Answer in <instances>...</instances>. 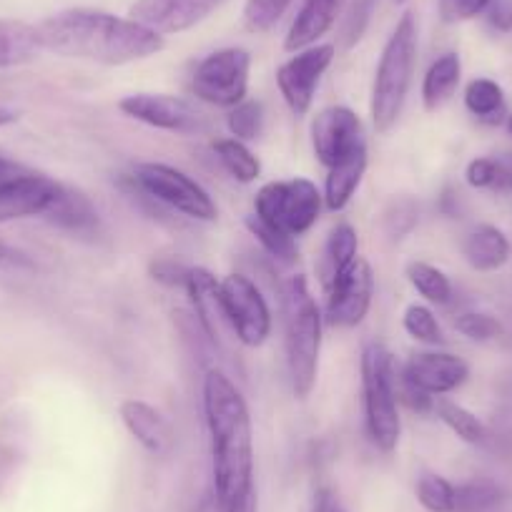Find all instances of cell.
<instances>
[{"label": "cell", "mask_w": 512, "mask_h": 512, "mask_svg": "<svg viewBox=\"0 0 512 512\" xmlns=\"http://www.w3.org/2000/svg\"><path fill=\"white\" fill-rule=\"evenodd\" d=\"M36 31L43 51L103 66L146 61L166 46L164 36L144 23L93 8H68L53 13L38 23Z\"/></svg>", "instance_id": "cell-1"}, {"label": "cell", "mask_w": 512, "mask_h": 512, "mask_svg": "<svg viewBox=\"0 0 512 512\" xmlns=\"http://www.w3.org/2000/svg\"><path fill=\"white\" fill-rule=\"evenodd\" d=\"M211 440V472L221 512L254 490V430L246 400L221 369H209L201 384Z\"/></svg>", "instance_id": "cell-2"}, {"label": "cell", "mask_w": 512, "mask_h": 512, "mask_svg": "<svg viewBox=\"0 0 512 512\" xmlns=\"http://www.w3.org/2000/svg\"><path fill=\"white\" fill-rule=\"evenodd\" d=\"M282 309L289 382H292L294 397L307 400L312 395L314 384H317L324 317L302 274H297V277L284 284Z\"/></svg>", "instance_id": "cell-3"}, {"label": "cell", "mask_w": 512, "mask_h": 512, "mask_svg": "<svg viewBox=\"0 0 512 512\" xmlns=\"http://www.w3.org/2000/svg\"><path fill=\"white\" fill-rule=\"evenodd\" d=\"M417 56H420V28L415 13L407 11L392 31L390 41L384 43L374 71L369 113L379 134H387L400 121L410 96L412 78H415Z\"/></svg>", "instance_id": "cell-4"}, {"label": "cell", "mask_w": 512, "mask_h": 512, "mask_svg": "<svg viewBox=\"0 0 512 512\" xmlns=\"http://www.w3.org/2000/svg\"><path fill=\"white\" fill-rule=\"evenodd\" d=\"M362 400L364 425L379 452H395L402 437L400 400H397V369L387 347L369 342L362 349Z\"/></svg>", "instance_id": "cell-5"}, {"label": "cell", "mask_w": 512, "mask_h": 512, "mask_svg": "<svg viewBox=\"0 0 512 512\" xmlns=\"http://www.w3.org/2000/svg\"><path fill=\"white\" fill-rule=\"evenodd\" d=\"M324 194L309 179L269 181L254 196V214L267 224L287 231L289 236H302L317 224Z\"/></svg>", "instance_id": "cell-6"}, {"label": "cell", "mask_w": 512, "mask_h": 512, "mask_svg": "<svg viewBox=\"0 0 512 512\" xmlns=\"http://www.w3.org/2000/svg\"><path fill=\"white\" fill-rule=\"evenodd\" d=\"M131 179L151 199L161 201V204L189 216V219L216 221V216H219V209H216L209 191L176 166L146 161V164H136Z\"/></svg>", "instance_id": "cell-7"}, {"label": "cell", "mask_w": 512, "mask_h": 512, "mask_svg": "<svg viewBox=\"0 0 512 512\" xmlns=\"http://www.w3.org/2000/svg\"><path fill=\"white\" fill-rule=\"evenodd\" d=\"M251 56L244 48H221L196 63L191 91L216 108H234L249 93Z\"/></svg>", "instance_id": "cell-8"}, {"label": "cell", "mask_w": 512, "mask_h": 512, "mask_svg": "<svg viewBox=\"0 0 512 512\" xmlns=\"http://www.w3.org/2000/svg\"><path fill=\"white\" fill-rule=\"evenodd\" d=\"M219 284L236 342L251 349L262 347L274 327L272 309H269L262 289L244 274H226Z\"/></svg>", "instance_id": "cell-9"}, {"label": "cell", "mask_w": 512, "mask_h": 512, "mask_svg": "<svg viewBox=\"0 0 512 512\" xmlns=\"http://www.w3.org/2000/svg\"><path fill=\"white\" fill-rule=\"evenodd\" d=\"M118 111L151 128L169 131V134L196 136L209 128L206 116L194 103L179 96H169V93H131L118 101Z\"/></svg>", "instance_id": "cell-10"}, {"label": "cell", "mask_w": 512, "mask_h": 512, "mask_svg": "<svg viewBox=\"0 0 512 512\" xmlns=\"http://www.w3.org/2000/svg\"><path fill=\"white\" fill-rule=\"evenodd\" d=\"M337 48L332 43H314L294 53L277 71V86L294 116H307L322 76L332 66Z\"/></svg>", "instance_id": "cell-11"}, {"label": "cell", "mask_w": 512, "mask_h": 512, "mask_svg": "<svg viewBox=\"0 0 512 512\" xmlns=\"http://www.w3.org/2000/svg\"><path fill=\"white\" fill-rule=\"evenodd\" d=\"M312 149L324 169H332L349 154L367 146L362 118L347 106H329L314 116L312 121Z\"/></svg>", "instance_id": "cell-12"}, {"label": "cell", "mask_w": 512, "mask_h": 512, "mask_svg": "<svg viewBox=\"0 0 512 512\" xmlns=\"http://www.w3.org/2000/svg\"><path fill=\"white\" fill-rule=\"evenodd\" d=\"M327 307H324V319L332 327L352 329L364 322L369 314L374 297V274L364 259H357L337 282L329 284L327 289Z\"/></svg>", "instance_id": "cell-13"}, {"label": "cell", "mask_w": 512, "mask_h": 512, "mask_svg": "<svg viewBox=\"0 0 512 512\" xmlns=\"http://www.w3.org/2000/svg\"><path fill=\"white\" fill-rule=\"evenodd\" d=\"M400 374L425 395L442 397L467 382L470 367L465 359L450 352H417L407 359Z\"/></svg>", "instance_id": "cell-14"}, {"label": "cell", "mask_w": 512, "mask_h": 512, "mask_svg": "<svg viewBox=\"0 0 512 512\" xmlns=\"http://www.w3.org/2000/svg\"><path fill=\"white\" fill-rule=\"evenodd\" d=\"M61 186V181L33 171L0 181V224L26 216H43L61 194Z\"/></svg>", "instance_id": "cell-15"}, {"label": "cell", "mask_w": 512, "mask_h": 512, "mask_svg": "<svg viewBox=\"0 0 512 512\" xmlns=\"http://www.w3.org/2000/svg\"><path fill=\"white\" fill-rule=\"evenodd\" d=\"M186 292H189L191 307H194V314L206 337L216 347H226V344L236 342L224 299H221V284L216 282L214 274L204 267H191L189 279H186Z\"/></svg>", "instance_id": "cell-16"}, {"label": "cell", "mask_w": 512, "mask_h": 512, "mask_svg": "<svg viewBox=\"0 0 512 512\" xmlns=\"http://www.w3.org/2000/svg\"><path fill=\"white\" fill-rule=\"evenodd\" d=\"M224 0H136L128 16L151 31L169 36L184 33L209 18Z\"/></svg>", "instance_id": "cell-17"}, {"label": "cell", "mask_w": 512, "mask_h": 512, "mask_svg": "<svg viewBox=\"0 0 512 512\" xmlns=\"http://www.w3.org/2000/svg\"><path fill=\"white\" fill-rule=\"evenodd\" d=\"M123 427L149 455L166 457L174 450V427L156 407L144 400H123L118 407Z\"/></svg>", "instance_id": "cell-18"}, {"label": "cell", "mask_w": 512, "mask_h": 512, "mask_svg": "<svg viewBox=\"0 0 512 512\" xmlns=\"http://www.w3.org/2000/svg\"><path fill=\"white\" fill-rule=\"evenodd\" d=\"M347 0H304L297 18L289 26L287 38H284V51L297 53L302 48L314 46L322 36L332 31L342 13Z\"/></svg>", "instance_id": "cell-19"}, {"label": "cell", "mask_w": 512, "mask_h": 512, "mask_svg": "<svg viewBox=\"0 0 512 512\" xmlns=\"http://www.w3.org/2000/svg\"><path fill=\"white\" fill-rule=\"evenodd\" d=\"M43 219L56 226V229L76 236H91L101 226V216H98V209L93 206V201L81 189H73V186L66 184L61 186V194L48 206Z\"/></svg>", "instance_id": "cell-20"}, {"label": "cell", "mask_w": 512, "mask_h": 512, "mask_svg": "<svg viewBox=\"0 0 512 512\" xmlns=\"http://www.w3.org/2000/svg\"><path fill=\"white\" fill-rule=\"evenodd\" d=\"M510 241L497 226L477 224L462 241V256L475 272H497L510 262Z\"/></svg>", "instance_id": "cell-21"}, {"label": "cell", "mask_w": 512, "mask_h": 512, "mask_svg": "<svg viewBox=\"0 0 512 512\" xmlns=\"http://www.w3.org/2000/svg\"><path fill=\"white\" fill-rule=\"evenodd\" d=\"M367 146L357 149L354 154H349L347 159H342L339 164H334L332 169H327V181H324V206L329 211H342L344 206L352 201V196L357 194L359 184H362L364 174H367Z\"/></svg>", "instance_id": "cell-22"}, {"label": "cell", "mask_w": 512, "mask_h": 512, "mask_svg": "<svg viewBox=\"0 0 512 512\" xmlns=\"http://www.w3.org/2000/svg\"><path fill=\"white\" fill-rule=\"evenodd\" d=\"M41 51L43 48L38 41L36 26L0 18V71L26 66Z\"/></svg>", "instance_id": "cell-23"}, {"label": "cell", "mask_w": 512, "mask_h": 512, "mask_svg": "<svg viewBox=\"0 0 512 512\" xmlns=\"http://www.w3.org/2000/svg\"><path fill=\"white\" fill-rule=\"evenodd\" d=\"M462 78V61L457 53H445L437 58L422 81V106L425 111H437L455 96Z\"/></svg>", "instance_id": "cell-24"}, {"label": "cell", "mask_w": 512, "mask_h": 512, "mask_svg": "<svg viewBox=\"0 0 512 512\" xmlns=\"http://www.w3.org/2000/svg\"><path fill=\"white\" fill-rule=\"evenodd\" d=\"M359 239L352 224H337L329 231V239L324 244L322 259V284L324 289L332 282H337L349 267L359 259Z\"/></svg>", "instance_id": "cell-25"}, {"label": "cell", "mask_w": 512, "mask_h": 512, "mask_svg": "<svg viewBox=\"0 0 512 512\" xmlns=\"http://www.w3.org/2000/svg\"><path fill=\"white\" fill-rule=\"evenodd\" d=\"M211 149H214L221 166H224L239 184H251V181H256L259 174H262V161L256 159L254 151H251L244 141L216 139L214 144H211Z\"/></svg>", "instance_id": "cell-26"}, {"label": "cell", "mask_w": 512, "mask_h": 512, "mask_svg": "<svg viewBox=\"0 0 512 512\" xmlns=\"http://www.w3.org/2000/svg\"><path fill=\"white\" fill-rule=\"evenodd\" d=\"M465 106L485 123H500L505 116V93L492 78H475L465 88Z\"/></svg>", "instance_id": "cell-27"}, {"label": "cell", "mask_w": 512, "mask_h": 512, "mask_svg": "<svg viewBox=\"0 0 512 512\" xmlns=\"http://www.w3.org/2000/svg\"><path fill=\"white\" fill-rule=\"evenodd\" d=\"M437 417L460 437L467 445H482L487 440V427L477 415H472L467 407L457 405V402L447 400V397H435V407H432Z\"/></svg>", "instance_id": "cell-28"}, {"label": "cell", "mask_w": 512, "mask_h": 512, "mask_svg": "<svg viewBox=\"0 0 512 512\" xmlns=\"http://www.w3.org/2000/svg\"><path fill=\"white\" fill-rule=\"evenodd\" d=\"M244 224H246V229L251 231V236H254V239L264 246V251H267L272 259H277V262H282V264L297 262L299 246H297V239H294V236H289L287 231L277 229V226L267 224V221H262L256 214L246 216Z\"/></svg>", "instance_id": "cell-29"}, {"label": "cell", "mask_w": 512, "mask_h": 512, "mask_svg": "<svg viewBox=\"0 0 512 512\" xmlns=\"http://www.w3.org/2000/svg\"><path fill=\"white\" fill-rule=\"evenodd\" d=\"M505 490L492 480H470L455 485V510L452 512H490L505 502Z\"/></svg>", "instance_id": "cell-30"}, {"label": "cell", "mask_w": 512, "mask_h": 512, "mask_svg": "<svg viewBox=\"0 0 512 512\" xmlns=\"http://www.w3.org/2000/svg\"><path fill=\"white\" fill-rule=\"evenodd\" d=\"M405 274L412 287L417 289V294H422L430 304L445 307V304L452 302V282L442 269L432 267L427 262H410Z\"/></svg>", "instance_id": "cell-31"}, {"label": "cell", "mask_w": 512, "mask_h": 512, "mask_svg": "<svg viewBox=\"0 0 512 512\" xmlns=\"http://www.w3.org/2000/svg\"><path fill=\"white\" fill-rule=\"evenodd\" d=\"M417 502L427 512H452L455 510V482L437 472H422L417 480Z\"/></svg>", "instance_id": "cell-32"}, {"label": "cell", "mask_w": 512, "mask_h": 512, "mask_svg": "<svg viewBox=\"0 0 512 512\" xmlns=\"http://www.w3.org/2000/svg\"><path fill=\"white\" fill-rule=\"evenodd\" d=\"M226 126H229L231 139L239 141H256L264 131V106L259 101H244L239 106L229 108V116H226Z\"/></svg>", "instance_id": "cell-33"}, {"label": "cell", "mask_w": 512, "mask_h": 512, "mask_svg": "<svg viewBox=\"0 0 512 512\" xmlns=\"http://www.w3.org/2000/svg\"><path fill=\"white\" fill-rule=\"evenodd\" d=\"M420 221V206H417L415 199L410 196H400V199H392L390 206L384 209L382 216V226L384 234L390 236V239L400 241L405 239L407 234H412V229Z\"/></svg>", "instance_id": "cell-34"}, {"label": "cell", "mask_w": 512, "mask_h": 512, "mask_svg": "<svg viewBox=\"0 0 512 512\" xmlns=\"http://www.w3.org/2000/svg\"><path fill=\"white\" fill-rule=\"evenodd\" d=\"M294 0H246L244 23L249 31L267 33L282 21Z\"/></svg>", "instance_id": "cell-35"}, {"label": "cell", "mask_w": 512, "mask_h": 512, "mask_svg": "<svg viewBox=\"0 0 512 512\" xmlns=\"http://www.w3.org/2000/svg\"><path fill=\"white\" fill-rule=\"evenodd\" d=\"M402 327L410 334L412 339L422 344H440L442 342V329L437 317L432 314V309H427L425 304H410L405 309V317H402Z\"/></svg>", "instance_id": "cell-36"}, {"label": "cell", "mask_w": 512, "mask_h": 512, "mask_svg": "<svg viewBox=\"0 0 512 512\" xmlns=\"http://www.w3.org/2000/svg\"><path fill=\"white\" fill-rule=\"evenodd\" d=\"M455 329L472 342H492L502 334L500 319L485 312H465L455 319Z\"/></svg>", "instance_id": "cell-37"}, {"label": "cell", "mask_w": 512, "mask_h": 512, "mask_svg": "<svg viewBox=\"0 0 512 512\" xmlns=\"http://www.w3.org/2000/svg\"><path fill=\"white\" fill-rule=\"evenodd\" d=\"M374 6L377 0H354L352 8H349L347 18H344L342 26V46L354 48L359 41H362L364 31H367L369 21H372Z\"/></svg>", "instance_id": "cell-38"}, {"label": "cell", "mask_w": 512, "mask_h": 512, "mask_svg": "<svg viewBox=\"0 0 512 512\" xmlns=\"http://www.w3.org/2000/svg\"><path fill=\"white\" fill-rule=\"evenodd\" d=\"M191 267L184 264L176 256H154L149 264V274L154 282L164 284V287H186Z\"/></svg>", "instance_id": "cell-39"}, {"label": "cell", "mask_w": 512, "mask_h": 512, "mask_svg": "<svg viewBox=\"0 0 512 512\" xmlns=\"http://www.w3.org/2000/svg\"><path fill=\"white\" fill-rule=\"evenodd\" d=\"M465 179L467 184L475 186V189H502V174H500V166H497V159H472L467 164L465 171Z\"/></svg>", "instance_id": "cell-40"}, {"label": "cell", "mask_w": 512, "mask_h": 512, "mask_svg": "<svg viewBox=\"0 0 512 512\" xmlns=\"http://www.w3.org/2000/svg\"><path fill=\"white\" fill-rule=\"evenodd\" d=\"M490 0H440V16L445 23L470 21L487 11Z\"/></svg>", "instance_id": "cell-41"}, {"label": "cell", "mask_w": 512, "mask_h": 512, "mask_svg": "<svg viewBox=\"0 0 512 512\" xmlns=\"http://www.w3.org/2000/svg\"><path fill=\"white\" fill-rule=\"evenodd\" d=\"M485 16H487V23H490L497 33H510L512 31V0H490Z\"/></svg>", "instance_id": "cell-42"}, {"label": "cell", "mask_w": 512, "mask_h": 512, "mask_svg": "<svg viewBox=\"0 0 512 512\" xmlns=\"http://www.w3.org/2000/svg\"><path fill=\"white\" fill-rule=\"evenodd\" d=\"M312 512H344V507L339 505L337 497H334L332 492L322 490L317 495V500H314V510Z\"/></svg>", "instance_id": "cell-43"}, {"label": "cell", "mask_w": 512, "mask_h": 512, "mask_svg": "<svg viewBox=\"0 0 512 512\" xmlns=\"http://www.w3.org/2000/svg\"><path fill=\"white\" fill-rule=\"evenodd\" d=\"M497 166H500V174H502V189H510L512 191V154H500L495 156Z\"/></svg>", "instance_id": "cell-44"}, {"label": "cell", "mask_w": 512, "mask_h": 512, "mask_svg": "<svg viewBox=\"0 0 512 512\" xmlns=\"http://www.w3.org/2000/svg\"><path fill=\"white\" fill-rule=\"evenodd\" d=\"M18 118L16 111H11V108H3L0 106V128L8 126V123H13Z\"/></svg>", "instance_id": "cell-45"}, {"label": "cell", "mask_w": 512, "mask_h": 512, "mask_svg": "<svg viewBox=\"0 0 512 512\" xmlns=\"http://www.w3.org/2000/svg\"><path fill=\"white\" fill-rule=\"evenodd\" d=\"M13 256H18L16 251L11 249V246L8 244H3V241H0V264H6V262H11Z\"/></svg>", "instance_id": "cell-46"}, {"label": "cell", "mask_w": 512, "mask_h": 512, "mask_svg": "<svg viewBox=\"0 0 512 512\" xmlns=\"http://www.w3.org/2000/svg\"><path fill=\"white\" fill-rule=\"evenodd\" d=\"M505 126H507V131H510V136H512V113L505 118Z\"/></svg>", "instance_id": "cell-47"}, {"label": "cell", "mask_w": 512, "mask_h": 512, "mask_svg": "<svg viewBox=\"0 0 512 512\" xmlns=\"http://www.w3.org/2000/svg\"><path fill=\"white\" fill-rule=\"evenodd\" d=\"M400 3H402V0H400Z\"/></svg>", "instance_id": "cell-48"}]
</instances>
